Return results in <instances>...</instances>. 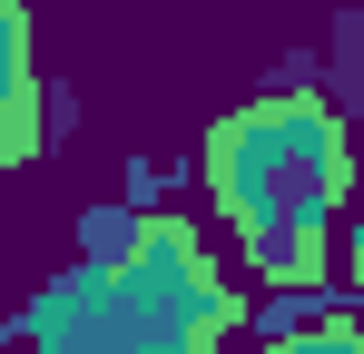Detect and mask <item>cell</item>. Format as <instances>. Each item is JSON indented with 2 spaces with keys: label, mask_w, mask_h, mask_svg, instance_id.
Wrapping results in <instances>:
<instances>
[{
  "label": "cell",
  "mask_w": 364,
  "mask_h": 354,
  "mask_svg": "<svg viewBox=\"0 0 364 354\" xmlns=\"http://www.w3.org/2000/svg\"><path fill=\"white\" fill-rule=\"evenodd\" d=\"M207 197L227 207V227L246 246V276L266 286H315L325 276V236L345 217L355 187V138L325 99H246L207 128Z\"/></svg>",
  "instance_id": "obj_1"
},
{
  "label": "cell",
  "mask_w": 364,
  "mask_h": 354,
  "mask_svg": "<svg viewBox=\"0 0 364 354\" xmlns=\"http://www.w3.org/2000/svg\"><path fill=\"white\" fill-rule=\"evenodd\" d=\"M237 335V286L207 266L197 227L148 217L119 256L69 266L20 315V354H217Z\"/></svg>",
  "instance_id": "obj_2"
},
{
  "label": "cell",
  "mask_w": 364,
  "mask_h": 354,
  "mask_svg": "<svg viewBox=\"0 0 364 354\" xmlns=\"http://www.w3.org/2000/svg\"><path fill=\"white\" fill-rule=\"evenodd\" d=\"M0 40H10V138H0V148H10V168H20V158L40 148V69H30V0H10V10H0Z\"/></svg>",
  "instance_id": "obj_3"
},
{
  "label": "cell",
  "mask_w": 364,
  "mask_h": 354,
  "mask_svg": "<svg viewBox=\"0 0 364 354\" xmlns=\"http://www.w3.org/2000/svg\"><path fill=\"white\" fill-rule=\"evenodd\" d=\"M266 354H364V325L355 315H315V325H296V335H276Z\"/></svg>",
  "instance_id": "obj_4"
},
{
  "label": "cell",
  "mask_w": 364,
  "mask_h": 354,
  "mask_svg": "<svg viewBox=\"0 0 364 354\" xmlns=\"http://www.w3.org/2000/svg\"><path fill=\"white\" fill-rule=\"evenodd\" d=\"M345 266H355V286H364V207L345 217Z\"/></svg>",
  "instance_id": "obj_5"
}]
</instances>
